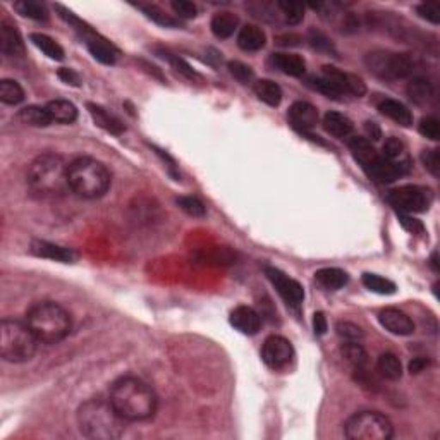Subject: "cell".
I'll use <instances>...</instances> for the list:
<instances>
[{"label":"cell","instance_id":"cell-8","mask_svg":"<svg viewBox=\"0 0 440 440\" xmlns=\"http://www.w3.org/2000/svg\"><path fill=\"white\" fill-rule=\"evenodd\" d=\"M368 69L382 80H403L414 69V62L407 53H396L389 50H375L364 59Z\"/></svg>","mask_w":440,"mask_h":440},{"label":"cell","instance_id":"cell-17","mask_svg":"<svg viewBox=\"0 0 440 440\" xmlns=\"http://www.w3.org/2000/svg\"><path fill=\"white\" fill-rule=\"evenodd\" d=\"M0 50L10 57H17L24 53V42L19 30L16 28V24H12L7 19L0 23Z\"/></svg>","mask_w":440,"mask_h":440},{"label":"cell","instance_id":"cell-12","mask_svg":"<svg viewBox=\"0 0 440 440\" xmlns=\"http://www.w3.org/2000/svg\"><path fill=\"white\" fill-rule=\"evenodd\" d=\"M322 76L327 78L335 88L341 91V95H353V96H363L367 93L363 80L354 74L344 73V71L337 69L334 66H324L322 67Z\"/></svg>","mask_w":440,"mask_h":440},{"label":"cell","instance_id":"cell-3","mask_svg":"<svg viewBox=\"0 0 440 440\" xmlns=\"http://www.w3.org/2000/svg\"><path fill=\"white\" fill-rule=\"evenodd\" d=\"M66 160L59 153H42L28 169V186L38 196H60L69 191Z\"/></svg>","mask_w":440,"mask_h":440},{"label":"cell","instance_id":"cell-23","mask_svg":"<svg viewBox=\"0 0 440 440\" xmlns=\"http://www.w3.org/2000/svg\"><path fill=\"white\" fill-rule=\"evenodd\" d=\"M272 64L281 73L292 78H301L306 73L305 59L301 55H296V53H274L272 55Z\"/></svg>","mask_w":440,"mask_h":440},{"label":"cell","instance_id":"cell-37","mask_svg":"<svg viewBox=\"0 0 440 440\" xmlns=\"http://www.w3.org/2000/svg\"><path fill=\"white\" fill-rule=\"evenodd\" d=\"M0 100L6 105H19L24 100V89L14 80L0 81Z\"/></svg>","mask_w":440,"mask_h":440},{"label":"cell","instance_id":"cell-38","mask_svg":"<svg viewBox=\"0 0 440 440\" xmlns=\"http://www.w3.org/2000/svg\"><path fill=\"white\" fill-rule=\"evenodd\" d=\"M341 351L344 354L346 360H348L356 370H363V368L367 367L368 354L360 342H346L341 348Z\"/></svg>","mask_w":440,"mask_h":440},{"label":"cell","instance_id":"cell-19","mask_svg":"<svg viewBox=\"0 0 440 440\" xmlns=\"http://www.w3.org/2000/svg\"><path fill=\"white\" fill-rule=\"evenodd\" d=\"M364 173L368 174V177L373 179L375 182H378V184H391V182H394L399 177L407 174L406 170H403L401 167H397L392 162H389V160H385L382 155L378 157L377 162H375L373 166L368 167Z\"/></svg>","mask_w":440,"mask_h":440},{"label":"cell","instance_id":"cell-16","mask_svg":"<svg viewBox=\"0 0 440 440\" xmlns=\"http://www.w3.org/2000/svg\"><path fill=\"white\" fill-rule=\"evenodd\" d=\"M30 249L33 255L42 256V258L55 260V262L73 263L74 260H76V253H74L71 248L53 245V243H49V241H42V239H33V241H31Z\"/></svg>","mask_w":440,"mask_h":440},{"label":"cell","instance_id":"cell-35","mask_svg":"<svg viewBox=\"0 0 440 440\" xmlns=\"http://www.w3.org/2000/svg\"><path fill=\"white\" fill-rule=\"evenodd\" d=\"M30 40L33 42V45L37 46L38 50L45 53L49 59L52 60H62L64 59V49L57 44L53 38H50L49 35L44 33H31Z\"/></svg>","mask_w":440,"mask_h":440},{"label":"cell","instance_id":"cell-31","mask_svg":"<svg viewBox=\"0 0 440 440\" xmlns=\"http://www.w3.org/2000/svg\"><path fill=\"white\" fill-rule=\"evenodd\" d=\"M407 96L418 105H427L434 98V87L425 78H413L406 88Z\"/></svg>","mask_w":440,"mask_h":440},{"label":"cell","instance_id":"cell-24","mask_svg":"<svg viewBox=\"0 0 440 440\" xmlns=\"http://www.w3.org/2000/svg\"><path fill=\"white\" fill-rule=\"evenodd\" d=\"M324 127L331 136L339 139L351 138L353 123L348 116L341 112H327L324 116Z\"/></svg>","mask_w":440,"mask_h":440},{"label":"cell","instance_id":"cell-13","mask_svg":"<svg viewBox=\"0 0 440 440\" xmlns=\"http://www.w3.org/2000/svg\"><path fill=\"white\" fill-rule=\"evenodd\" d=\"M289 123L294 130L301 132H308L313 130L318 123V110L317 107L308 102H294L288 112Z\"/></svg>","mask_w":440,"mask_h":440},{"label":"cell","instance_id":"cell-30","mask_svg":"<svg viewBox=\"0 0 440 440\" xmlns=\"http://www.w3.org/2000/svg\"><path fill=\"white\" fill-rule=\"evenodd\" d=\"M17 119L23 124H26V126L33 127H46L52 124V117H50L46 107L40 105H28L24 109H21L17 112Z\"/></svg>","mask_w":440,"mask_h":440},{"label":"cell","instance_id":"cell-49","mask_svg":"<svg viewBox=\"0 0 440 440\" xmlns=\"http://www.w3.org/2000/svg\"><path fill=\"white\" fill-rule=\"evenodd\" d=\"M416 12L420 17L427 19L428 23L439 24L440 23V6L437 2H423L416 7Z\"/></svg>","mask_w":440,"mask_h":440},{"label":"cell","instance_id":"cell-57","mask_svg":"<svg viewBox=\"0 0 440 440\" xmlns=\"http://www.w3.org/2000/svg\"><path fill=\"white\" fill-rule=\"evenodd\" d=\"M432 267H434L435 272H439V267H437V255L432 256Z\"/></svg>","mask_w":440,"mask_h":440},{"label":"cell","instance_id":"cell-41","mask_svg":"<svg viewBox=\"0 0 440 440\" xmlns=\"http://www.w3.org/2000/svg\"><path fill=\"white\" fill-rule=\"evenodd\" d=\"M335 332H337L339 337L346 342H361L364 339L363 328L358 327L353 322H337Z\"/></svg>","mask_w":440,"mask_h":440},{"label":"cell","instance_id":"cell-7","mask_svg":"<svg viewBox=\"0 0 440 440\" xmlns=\"http://www.w3.org/2000/svg\"><path fill=\"white\" fill-rule=\"evenodd\" d=\"M346 437L351 440H389L394 427L385 414L378 411H360L344 423Z\"/></svg>","mask_w":440,"mask_h":440},{"label":"cell","instance_id":"cell-5","mask_svg":"<svg viewBox=\"0 0 440 440\" xmlns=\"http://www.w3.org/2000/svg\"><path fill=\"white\" fill-rule=\"evenodd\" d=\"M24 322L38 342L57 344L69 335L73 322L69 313L53 301H40L28 310Z\"/></svg>","mask_w":440,"mask_h":440},{"label":"cell","instance_id":"cell-51","mask_svg":"<svg viewBox=\"0 0 440 440\" xmlns=\"http://www.w3.org/2000/svg\"><path fill=\"white\" fill-rule=\"evenodd\" d=\"M399 222L407 232H411V234H423L425 232L423 224L418 219H413L411 215H407V213H399Z\"/></svg>","mask_w":440,"mask_h":440},{"label":"cell","instance_id":"cell-55","mask_svg":"<svg viewBox=\"0 0 440 440\" xmlns=\"http://www.w3.org/2000/svg\"><path fill=\"white\" fill-rule=\"evenodd\" d=\"M427 367H428V360H425V358H414V360L410 363V371L411 373H420V371H423Z\"/></svg>","mask_w":440,"mask_h":440},{"label":"cell","instance_id":"cell-40","mask_svg":"<svg viewBox=\"0 0 440 440\" xmlns=\"http://www.w3.org/2000/svg\"><path fill=\"white\" fill-rule=\"evenodd\" d=\"M277 7L282 10V16H284V21L291 26L294 24H299L305 17V7L299 2H277Z\"/></svg>","mask_w":440,"mask_h":440},{"label":"cell","instance_id":"cell-54","mask_svg":"<svg viewBox=\"0 0 440 440\" xmlns=\"http://www.w3.org/2000/svg\"><path fill=\"white\" fill-rule=\"evenodd\" d=\"M364 131H367L368 138L373 139V141H378L382 138V130L377 123H371V121H367L364 123Z\"/></svg>","mask_w":440,"mask_h":440},{"label":"cell","instance_id":"cell-39","mask_svg":"<svg viewBox=\"0 0 440 440\" xmlns=\"http://www.w3.org/2000/svg\"><path fill=\"white\" fill-rule=\"evenodd\" d=\"M139 9L146 14V17L153 21V23L160 24V26H166V28H179L181 23L176 17H173L170 14H166V10H162L160 7L157 6H139Z\"/></svg>","mask_w":440,"mask_h":440},{"label":"cell","instance_id":"cell-34","mask_svg":"<svg viewBox=\"0 0 440 440\" xmlns=\"http://www.w3.org/2000/svg\"><path fill=\"white\" fill-rule=\"evenodd\" d=\"M14 10L30 19L49 21V9L45 3L38 2V0H19L14 3Z\"/></svg>","mask_w":440,"mask_h":440},{"label":"cell","instance_id":"cell-53","mask_svg":"<svg viewBox=\"0 0 440 440\" xmlns=\"http://www.w3.org/2000/svg\"><path fill=\"white\" fill-rule=\"evenodd\" d=\"M313 328H315V334L318 335H324L325 332H327L328 328L327 318H325V315L322 313V311H318V313L313 315Z\"/></svg>","mask_w":440,"mask_h":440},{"label":"cell","instance_id":"cell-26","mask_svg":"<svg viewBox=\"0 0 440 440\" xmlns=\"http://www.w3.org/2000/svg\"><path fill=\"white\" fill-rule=\"evenodd\" d=\"M378 110H380L384 116H387L389 119L396 121L397 124H401V126L407 127L413 124V114H411V110L407 109L404 103L397 102V100H392V98L382 100V102L378 103Z\"/></svg>","mask_w":440,"mask_h":440},{"label":"cell","instance_id":"cell-50","mask_svg":"<svg viewBox=\"0 0 440 440\" xmlns=\"http://www.w3.org/2000/svg\"><path fill=\"white\" fill-rule=\"evenodd\" d=\"M310 44L313 49L320 50V52H335L332 42L328 40L322 31H317V30L310 31Z\"/></svg>","mask_w":440,"mask_h":440},{"label":"cell","instance_id":"cell-27","mask_svg":"<svg viewBox=\"0 0 440 440\" xmlns=\"http://www.w3.org/2000/svg\"><path fill=\"white\" fill-rule=\"evenodd\" d=\"M46 110H49L52 123L59 124H71L78 119V109L74 103L69 100H52L46 103Z\"/></svg>","mask_w":440,"mask_h":440},{"label":"cell","instance_id":"cell-25","mask_svg":"<svg viewBox=\"0 0 440 440\" xmlns=\"http://www.w3.org/2000/svg\"><path fill=\"white\" fill-rule=\"evenodd\" d=\"M265 44H267V37H265L262 28L255 26V24H246L239 31L238 45L246 52H258Z\"/></svg>","mask_w":440,"mask_h":440},{"label":"cell","instance_id":"cell-14","mask_svg":"<svg viewBox=\"0 0 440 440\" xmlns=\"http://www.w3.org/2000/svg\"><path fill=\"white\" fill-rule=\"evenodd\" d=\"M378 322L385 331L396 335H411L414 332V324L406 313L397 308H385L378 313Z\"/></svg>","mask_w":440,"mask_h":440},{"label":"cell","instance_id":"cell-11","mask_svg":"<svg viewBox=\"0 0 440 440\" xmlns=\"http://www.w3.org/2000/svg\"><path fill=\"white\" fill-rule=\"evenodd\" d=\"M265 275H267L268 281L272 282V285L277 289V292L282 296V299L288 305H301L303 299H305V291H303V285L298 281L291 279L289 275H285L284 272L275 267H265Z\"/></svg>","mask_w":440,"mask_h":440},{"label":"cell","instance_id":"cell-47","mask_svg":"<svg viewBox=\"0 0 440 440\" xmlns=\"http://www.w3.org/2000/svg\"><path fill=\"white\" fill-rule=\"evenodd\" d=\"M421 162H423L425 169L432 174V176L439 177L440 174V155L437 148L423 150L421 152Z\"/></svg>","mask_w":440,"mask_h":440},{"label":"cell","instance_id":"cell-4","mask_svg":"<svg viewBox=\"0 0 440 440\" xmlns=\"http://www.w3.org/2000/svg\"><path fill=\"white\" fill-rule=\"evenodd\" d=\"M69 191L85 200L102 198L112 184L109 169L91 157H78L67 167Z\"/></svg>","mask_w":440,"mask_h":440},{"label":"cell","instance_id":"cell-43","mask_svg":"<svg viewBox=\"0 0 440 440\" xmlns=\"http://www.w3.org/2000/svg\"><path fill=\"white\" fill-rule=\"evenodd\" d=\"M177 205L179 209L184 210L191 217L205 215V205L198 198H195V196H181V198H177Z\"/></svg>","mask_w":440,"mask_h":440},{"label":"cell","instance_id":"cell-22","mask_svg":"<svg viewBox=\"0 0 440 440\" xmlns=\"http://www.w3.org/2000/svg\"><path fill=\"white\" fill-rule=\"evenodd\" d=\"M88 112L89 116H91V119L95 121L96 126L102 127L103 131L110 132V134L121 136L124 131H126L124 124L121 123L114 114H110L109 110L103 109V107L95 105V103H88Z\"/></svg>","mask_w":440,"mask_h":440},{"label":"cell","instance_id":"cell-56","mask_svg":"<svg viewBox=\"0 0 440 440\" xmlns=\"http://www.w3.org/2000/svg\"><path fill=\"white\" fill-rule=\"evenodd\" d=\"M299 37L296 35H284V37L279 38V44L281 45H298Z\"/></svg>","mask_w":440,"mask_h":440},{"label":"cell","instance_id":"cell-45","mask_svg":"<svg viewBox=\"0 0 440 440\" xmlns=\"http://www.w3.org/2000/svg\"><path fill=\"white\" fill-rule=\"evenodd\" d=\"M418 130H420V132L425 136V138L432 139V141H437V139L440 138V121L437 119V117H432V116L423 117V119L420 121Z\"/></svg>","mask_w":440,"mask_h":440},{"label":"cell","instance_id":"cell-46","mask_svg":"<svg viewBox=\"0 0 440 440\" xmlns=\"http://www.w3.org/2000/svg\"><path fill=\"white\" fill-rule=\"evenodd\" d=\"M229 71H231L232 76L236 78V80L239 81V83L246 85L249 83V81L255 78V73H253V69L249 66H246V64L239 62V60H232V62H229Z\"/></svg>","mask_w":440,"mask_h":440},{"label":"cell","instance_id":"cell-52","mask_svg":"<svg viewBox=\"0 0 440 440\" xmlns=\"http://www.w3.org/2000/svg\"><path fill=\"white\" fill-rule=\"evenodd\" d=\"M57 76H59L66 85H71V87H80L81 85L80 74H78L76 71L69 69V67H62V69H59Z\"/></svg>","mask_w":440,"mask_h":440},{"label":"cell","instance_id":"cell-36","mask_svg":"<svg viewBox=\"0 0 440 440\" xmlns=\"http://www.w3.org/2000/svg\"><path fill=\"white\" fill-rule=\"evenodd\" d=\"M361 282H363V285L368 289V291L377 292V294L389 296V294H394L396 292L394 282L389 281V279H385V277H382V275L363 274Z\"/></svg>","mask_w":440,"mask_h":440},{"label":"cell","instance_id":"cell-10","mask_svg":"<svg viewBox=\"0 0 440 440\" xmlns=\"http://www.w3.org/2000/svg\"><path fill=\"white\" fill-rule=\"evenodd\" d=\"M294 356L292 344L282 335H270L265 339L262 348V358L268 368L272 370H282L288 367Z\"/></svg>","mask_w":440,"mask_h":440},{"label":"cell","instance_id":"cell-21","mask_svg":"<svg viewBox=\"0 0 440 440\" xmlns=\"http://www.w3.org/2000/svg\"><path fill=\"white\" fill-rule=\"evenodd\" d=\"M382 157L394 164V166L401 167L403 170H406V173L411 170V159L407 155L406 146L399 138L385 139L384 146H382Z\"/></svg>","mask_w":440,"mask_h":440},{"label":"cell","instance_id":"cell-32","mask_svg":"<svg viewBox=\"0 0 440 440\" xmlns=\"http://www.w3.org/2000/svg\"><path fill=\"white\" fill-rule=\"evenodd\" d=\"M377 370L387 380H399L403 377V364L394 353H382L377 361Z\"/></svg>","mask_w":440,"mask_h":440},{"label":"cell","instance_id":"cell-6","mask_svg":"<svg viewBox=\"0 0 440 440\" xmlns=\"http://www.w3.org/2000/svg\"><path fill=\"white\" fill-rule=\"evenodd\" d=\"M38 339L26 322L3 318L0 325V354L9 363H24L35 356Z\"/></svg>","mask_w":440,"mask_h":440},{"label":"cell","instance_id":"cell-20","mask_svg":"<svg viewBox=\"0 0 440 440\" xmlns=\"http://www.w3.org/2000/svg\"><path fill=\"white\" fill-rule=\"evenodd\" d=\"M348 145H349V150H351L353 157L358 160V164L363 167V170H367L368 167L373 166V164L377 162L378 157H380L377 150H375V146L371 145L370 139L361 138V136H351Z\"/></svg>","mask_w":440,"mask_h":440},{"label":"cell","instance_id":"cell-9","mask_svg":"<svg viewBox=\"0 0 440 440\" xmlns=\"http://www.w3.org/2000/svg\"><path fill=\"white\" fill-rule=\"evenodd\" d=\"M387 200L397 212L411 215V213L427 212L434 203V193L423 186L406 184L389 191Z\"/></svg>","mask_w":440,"mask_h":440},{"label":"cell","instance_id":"cell-33","mask_svg":"<svg viewBox=\"0 0 440 440\" xmlns=\"http://www.w3.org/2000/svg\"><path fill=\"white\" fill-rule=\"evenodd\" d=\"M255 93L263 103L270 107H279L282 102V89L270 80H260L255 83Z\"/></svg>","mask_w":440,"mask_h":440},{"label":"cell","instance_id":"cell-48","mask_svg":"<svg viewBox=\"0 0 440 440\" xmlns=\"http://www.w3.org/2000/svg\"><path fill=\"white\" fill-rule=\"evenodd\" d=\"M170 6H173L174 12H176L179 19H193V17L198 16V9L189 0H174Z\"/></svg>","mask_w":440,"mask_h":440},{"label":"cell","instance_id":"cell-1","mask_svg":"<svg viewBox=\"0 0 440 440\" xmlns=\"http://www.w3.org/2000/svg\"><path fill=\"white\" fill-rule=\"evenodd\" d=\"M109 399L126 421L152 420L159 406L153 389L136 377L117 378L110 387Z\"/></svg>","mask_w":440,"mask_h":440},{"label":"cell","instance_id":"cell-42","mask_svg":"<svg viewBox=\"0 0 440 440\" xmlns=\"http://www.w3.org/2000/svg\"><path fill=\"white\" fill-rule=\"evenodd\" d=\"M308 85L315 89V91L322 93V95L328 96V98H339V96H342L341 91H339V89L335 88L334 85H332L331 81H328L327 78H324V76L308 78Z\"/></svg>","mask_w":440,"mask_h":440},{"label":"cell","instance_id":"cell-2","mask_svg":"<svg viewBox=\"0 0 440 440\" xmlns=\"http://www.w3.org/2000/svg\"><path fill=\"white\" fill-rule=\"evenodd\" d=\"M126 420L117 413L110 399L93 397L78 410V425L81 434L91 440H114L123 437Z\"/></svg>","mask_w":440,"mask_h":440},{"label":"cell","instance_id":"cell-28","mask_svg":"<svg viewBox=\"0 0 440 440\" xmlns=\"http://www.w3.org/2000/svg\"><path fill=\"white\" fill-rule=\"evenodd\" d=\"M315 281L328 291H337V289L344 288L349 281V275L341 268H322L315 274Z\"/></svg>","mask_w":440,"mask_h":440},{"label":"cell","instance_id":"cell-29","mask_svg":"<svg viewBox=\"0 0 440 440\" xmlns=\"http://www.w3.org/2000/svg\"><path fill=\"white\" fill-rule=\"evenodd\" d=\"M239 19L236 14L227 12V10H222V12H217L215 16L212 17V23H210V28H212V33L215 35L217 38H229L234 35V31L238 30Z\"/></svg>","mask_w":440,"mask_h":440},{"label":"cell","instance_id":"cell-18","mask_svg":"<svg viewBox=\"0 0 440 440\" xmlns=\"http://www.w3.org/2000/svg\"><path fill=\"white\" fill-rule=\"evenodd\" d=\"M85 40H87L89 53H91L98 62L109 64V66L116 64L117 57H119V52H117V49L110 44V42H107L105 38L98 37V35H95L93 31H89L88 35H85Z\"/></svg>","mask_w":440,"mask_h":440},{"label":"cell","instance_id":"cell-15","mask_svg":"<svg viewBox=\"0 0 440 440\" xmlns=\"http://www.w3.org/2000/svg\"><path fill=\"white\" fill-rule=\"evenodd\" d=\"M231 325L234 328H238L241 334L255 335L258 334L260 327H262V317H260L258 311L253 310L252 306L241 305L238 306V308L232 310Z\"/></svg>","mask_w":440,"mask_h":440},{"label":"cell","instance_id":"cell-44","mask_svg":"<svg viewBox=\"0 0 440 440\" xmlns=\"http://www.w3.org/2000/svg\"><path fill=\"white\" fill-rule=\"evenodd\" d=\"M159 55L162 57L164 60H167L169 64H173V66L176 67V71H179L181 74H184V76L189 78V80H193V78H198V74H196L195 71L189 67V64H186L184 60L181 59V57L174 55V53L167 52V50H159Z\"/></svg>","mask_w":440,"mask_h":440}]
</instances>
